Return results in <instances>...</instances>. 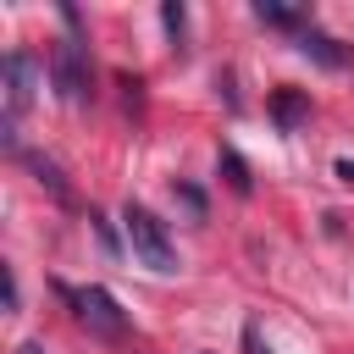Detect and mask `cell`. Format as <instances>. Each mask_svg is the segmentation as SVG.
Listing matches in <instances>:
<instances>
[{
	"label": "cell",
	"mask_w": 354,
	"mask_h": 354,
	"mask_svg": "<svg viewBox=\"0 0 354 354\" xmlns=\"http://www.w3.org/2000/svg\"><path fill=\"white\" fill-rule=\"evenodd\" d=\"M254 17H260V22H271V28H299V33L310 28V22H304V11H288V6H266V0L254 6Z\"/></svg>",
	"instance_id": "7"
},
{
	"label": "cell",
	"mask_w": 354,
	"mask_h": 354,
	"mask_svg": "<svg viewBox=\"0 0 354 354\" xmlns=\"http://www.w3.org/2000/svg\"><path fill=\"white\" fill-rule=\"evenodd\" d=\"M160 22H166L171 39H183V22H188V17H183V6H160Z\"/></svg>",
	"instance_id": "10"
},
{
	"label": "cell",
	"mask_w": 354,
	"mask_h": 354,
	"mask_svg": "<svg viewBox=\"0 0 354 354\" xmlns=\"http://www.w3.org/2000/svg\"><path fill=\"white\" fill-rule=\"evenodd\" d=\"M122 221H127V243H133V254H138L149 271H177V249H171V238H166V221H155L144 205H127Z\"/></svg>",
	"instance_id": "1"
},
{
	"label": "cell",
	"mask_w": 354,
	"mask_h": 354,
	"mask_svg": "<svg viewBox=\"0 0 354 354\" xmlns=\"http://www.w3.org/2000/svg\"><path fill=\"white\" fill-rule=\"evenodd\" d=\"M299 50H304V55H315L321 66H343V61H348V50H337V39H326V33H315V28H304V33H299Z\"/></svg>",
	"instance_id": "5"
},
{
	"label": "cell",
	"mask_w": 354,
	"mask_h": 354,
	"mask_svg": "<svg viewBox=\"0 0 354 354\" xmlns=\"http://www.w3.org/2000/svg\"><path fill=\"white\" fill-rule=\"evenodd\" d=\"M6 310H17V271L6 266Z\"/></svg>",
	"instance_id": "12"
},
{
	"label": "cell",
	"mask_w": 354,
	"mask_h": 354,
	"mask_svg": "<svg viewBox=\"0 0 354 354\" xmlns=\"http://www.w3.org/2000/svg\"><path fill=\"white\" fill-rule=\"evenodd\" d=\"M72 310H77V321L94 332V337H127V315H122V304L105 293V288H55Z\"/></svg>",
	"instance_id": "2"
},
{
	"label": "cell",
	"mask_w": 354,
	"mask_h": 354,
	"mask_svg": "<svg viewBox=\"0 0 354 354\" xmlns=\"http://www.w3.org/2000/svg\"><path fill=\"white\" fill-rule=\"evenodd\" d=\"M28 166L39 171V183L55 194V199H66V183H61V171H55V160H44V155H28Z\"/></svg>",
	"instance_id": "8"
},
{
	"label": "cell",
	"mask_w": 354,
	"mask_h": 354,
	"mask_svg": "<svg viewBox=\"0 0 354 354\" xmlns=\"http://www.w3.org/2000/svg\"><path fill=\"white\" fill-rule=\"evenodd\" d=\"M221 171H227V183H232V188H238V194H249V166H243V160H238V155H232V149H227V155H221Z\"/></svg>",
	"instance_id": "9"
},
{
	"label": "cell",
	"mask_w": 354,
	"mask_h": 354,
	"mask_svg": "<svg viewBox=\"0 0 354 354\" xmlns=\"http://www.w3.org/2000/svg\"><path fill=\"white\" fill-rule=\"evenodd\" d=\"M6 144H17V116L33 105V88H39V61L33 50H6Z\"/></svg>",
	"instance_id": "3"
},
{
	"label": "cell",
	"mask_w": 354,
	"mask_h": 354,
	"mask_svg": "<svg viewBox=\"0 0 354 354\" xmlns=\"http://www.w3.org/2000/svg\"><path fill=\"white\" fill-rule=\"evenodd\" d=\"M50 77H55V94H61L66 105H83V100H88V55H83L77 39H55V50H50Z\"/></svg>",
	"instance_id": "4"
},
{
	"label": "cell",
	"mask_w": 354,
	"mask_h": 354,
	"mask_svg": "<svg viewBox=\"0 0 354 354\" xmlns=\"http://www.w3.org/2000/svg\"><path fill=\"white\" fill-rule=\"evenodd\" d=\"M177 199H183L194 216H205V194H199V188H188V183H183V188H177Z\"/></svg>",
	"instance_id": "11"
},
{
	"label": "cell",
	"mask_w": 354,
	"mask_h": 354,
	"mask_svg": "<svg viewBox=\"0 0 354 354\" xmlns=\"http://www.w3.org/2000/svg\"><path fill=\"white\" fill-rule=\"evenodd\" d=\"M337 183H354V160H337Z\"/></svg>",
	"instance_id": "13"
},
{
	"label": "cell",
	"mask_w": 354,
	"mask_h": 354,
	"mask_svg": "<svg viewBox=\"0 0 354 354\" xmlns=\"http://www.w3.org/2000/svg\"><path fill=\"white\" fill-rule=\"evenodd\" d=\"M271 116H277V122H282V127H288V133H293V127H299V122H304V116H310V100H304V94H299V88H282V94H277V100H271Z\"/></svg>",
	"instance_id": "6"
},
{
	"label": "cell",
	"mask_w": 354,
	"mask_h": 354,
	"mask_svg": "<svg viewBox=\"0 0 354 354\" xmlns=\"http://www.w3.org/2000/svg\"><path fill=\"white\" fill-rule=\"evenodd\" d=\"M17 354H44V343H22V348H17Z\"/></svg>",
	"instance_id": "14"
}]
</instances>
